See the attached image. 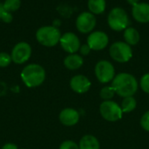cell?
Listing matches in <instances>:
<instances>
[{
    "label": "cell",
    "mask_w": 149,
    "mask_h": 149,
    "mask_svg": "<svg viewBox=\"0 0 149 149\" xmlns=\"http://www.w3.org/2000/svg\"><path fill=\"white\" fill-rule=\"evenodd\" d=\"M115 93L122 97H133L138 90V83L135 77L128 73H120L117 75L112 83Z\"/></svg>",
    "instance_id": "cell-1"
},
{
    "label": "cell",
    "mask_w": 149,
    "mask_h": 149,
    "mask_svg": "<svg viewBox=\"0 0 149 149\" xmlns=\"http://www.w3.org/2000/svg\"><path fill=\"white\" fill-rule=\"evenodd\" d=\"M21 79L28 88L38 87L45 79V70L39 64H29L23 68L21 72Z\"/></svg>",
    "instance_id": "cell-2"
},
{
    "label": "cell",
    "mask_w": 149,
    "mask_h": 149,
    "mask_svg": "<svg viewBox=\"0 0 149 149\" xmlns=\"http://www.w3.org/2000/svg\"><path fill=\"white\" fill-rule=\"evenodd\" d=\"M36 38L41 45L51 47L56 46L59 42L61 33L55 26H42L37 31Z\"/></svg>",
    "instance_id": "cell-3"
},
{
    "label": "cell",
    "mask_w": 149,
    "mask_h": 149,
    "mask_svg": "<svg viewBox=\"0 0 149 149\" xmlns=\"http://www.w3.org/2000/svg\"><path fill=\"white\" fill-rule=\"evenodd\" d=\"M107 22L111 29L119 32L127 28V25L129 24V18L124 9L116 7L109 12Z\"/></svg>",
    "instance_id": "cell-4"
},
{
    "label": "cell",
    "mask_w": 149,
    "mask_h": 149,
    "mask_svg": "<svg viewBox=\"0 0 149 149\" xmlns=\"http://www.w3.org/2000/svg\"><path fill=\"white\" fill-rule=\"evenodd\" d=\"M111 57L117 62L124 63L130 61L133 57V51L131 47L126 43L118 41L113 43L109 49Z\"/></svg>",
    "instance_id": "cell-5"
},
{
    "label": "cell",
    "mask_w": 149,
    "mask_h": 149,
    "mask_svg": "<svg viewBox=\"0 0 149 149\" xmlns=\"http://www.w3.org/2000/svg\"><path fill=\"white\" fill-rule=\"evenodd\" d=\"M100 112L103 119L110 122L120 120L123 115L121 107L117 103L112 100L104 101L103 103H101L100 106Z\"/></svg>",
    "instance_id": "cell-6"
},
{
    "label": "cell",
    "mask_w": 149,
    "mask_h": 149,
    "mask_svg": "<svg viewBox=\"0 0 149 149\" xmlns=\"http://www.w3.org/2000/svg\"><path fill=\"white\" fill-rule=\"evenodd\" d=\"M95 75L97 79L102 83H107L113 80L115 69L113 65L107 61H100L95 66Z\"/></svg>",
    "instance_id": "cell-7"
},
{
    "label": "cell",
    "mask_w": 149,
    "mask_h": 149,
    "mask_svg": "<svg viewBox=\"0 0 149 149\" xmlns=\"http://www.w3.org/2000/svg\"><path fill=\"white\" fill-rule=\"evenodd\" d=\"M31 55V47L26 42H19L14 46L11 51V60L16 64L26 62Z\"/></svg>",
    "instance_id": "cell-8"
},
{
    "label": "cell",
    "mask_w": 149,
    "mask_h": 149,
    "mask_svg": "<svg viewBox=\"0 0 149 149\" xmlns=\"http://www.w3.org/2000/svg\"><path fill=\"white\" fill-rule=\"evenodd\" d=\"M96 25V18L91 12L84 11L80 13L76 20L77 29L82 33H88L93 30Z\"/></svg>",
    "instance_id": "cell-9"
},
{
    "label": "cell",
    "mask_w": 149,
    "mask_h": 149,
    "mask_svg": "<svg viewBox=\"0 0 149 149\" xmlns=\"http://www.w3.org/2000/svg\"><path fill=\"white\" fill-rule=\"evenodd\" d=\"M59 43L61 47L69 54H75L80 48V41L73 32H65L60 38Z\"/></svg>",
    "instance_id": "cell-10"
},
{
    "label": "cell",
    "mask_w": 149,
    "mask_h": 149,
    "mask_svg": "<svg viewBox=\"0 0 149 149\" xmlns=\"http://www.w3.org/2000/svg\"><path fill=\"white\" fill-rule=\"evenodd\" d=\"M108 36L104 32H93L87 38V45L92 50L100 51L104 49L108 44Z\"/></svg>",
    "instance_id": "cell-11"
},
{
    "label": "cell",
    "mask_w": 149,
    "mask_h": 149,
    "mask_svg": "<svg viewBox=\"0 0 149 149\" xmlns=\"http://www.w3.org/2000/svg\"><path fill=\"white\" fill-rule=\"evenodd\" d=\"M70 87L74 92L79 94H84L90 90L91 82L86 76L83 75H77L71 79Z\"/></svg>",
    "instance_id": "cell-12"
},
{
    "label": "cell",
    "mask_w": 149,
    "mask_h": 149,
    "mask_svg": "<svg viewBox=\"0 0 149 149\" xmlns=\"http://www.w3.org/2000/svg\"><path fill=\"white\" fill-rule=\"evenodd\" d=\"M79 120V113L72 108H65L59 113V121L65 126H72Z\"/></svg>",
    "instance_id": "cell-13"
},
{
    "label": "cell",
    "mask_w": 149,
    "mask_h": 149,
    "mask_svg": "<svg viewBox=\"0 0 149 149\" xmlns=\"http://www.w3.org/2000/svg\"><path fill=\"white\" fill-rule=\"evenodd\" d=\"M132 14L134 18L140 23L149 22V4L138 3L133 6Z\"/></svg>",
    "instance_id": "cell-14"
},
{
    "label": "cell",
    "mask_w": 149,
    "mask_h": 149,
    "mask_svg": "<svg viewBox=\"0 0 149 149\" xmlns=\"http://www.w3.org/2000/svg\"><path fill=\"white\" fill-rule=\"evenodd\" d=\"M84 63L83 58L76 54H72L66 56L64 60V65L70 70H75L79 68Z\"/></svg>",
    "instance_id": "cell-15"
},
{
    "label": "cell",
    "mask_w": 149,
    "mask_h": 149,
    "mask_svg": "<svg viewBox=\"0 0 149 149\" xmlns=\"http://www.w3.org/2000/svg\"><path fill=\"white\" fill-rule=\"evenodd\" d=\"M79 149H100V145L96 137L91 134L83 136L79 141Z\"/></svg>",
    "instance_id": "cell-16"
},
{
    "label": "cell",
    "mask_w": 149,
    "mask_h": 149,
    "mask_svg": "<svg viewBox=\"0 0 149 149\" xmlns=\"http://www.w3.org/2000/svg\"><path fill=\"white\" fill-rule=\"evenodd\" d=\"M124 38L126 40V43H127L129 46L136 45L140 40V33L134 27H127L125 30L124 32Z\"/></svg>",
    "instance_id": "cell-17"
},
{
    "label": "cell",
    "mask_w": 149,
    "mask_h": 149,
    "mask_svg": "<svg viewBox=\"0 0 149 149\" xmlns=\"http://www.w3.org/2000/svg\"><path fill=\"white\" fill-rule=\"evenodd\" d=\"M88 9L93 14L103 13L106 10V0H88Z\"/></svg>",
    "instance_id": "cell-18"
},
{
    "label": "cell",
    "mask_w": 149,
    "mask_h": 149,
    "mask_svg": "<svg viewBox=\"0 0 149 149\" xmlns=\"http://www.w3.org/2000/svg\"><path fill=\"white\" fill-rule=\"evenodd\" d=\"M137 105V102L136 100L133 97H125L121 103V110L123 112V113H128L133 112Z\"/></svg>",
    "instance_id": "cell-19"
},
{
    "label": "cell",
    "mask_w": 149,
    "mask_h": 149,
    "mask_svg": "<svg viewBox=\"0 0 149 149\" xmlns=\"http://www.w3.org/2000/svg\"><path fill=\"white\" fill-rule=\"evenodd\" d=\"M114 94H115V90L112 86H106L102 88L100 92V96L104 101H109L114 97Z\"/></svg>",
    "instance_id": "cell-20"
},
{
    "label": "cell",
    "mask_w": 149,
    "mask_h": 149,
    "mask_svg": "<svg viewBox=\"0 0 149 149\" xmlns=\"http://www.w3.org/2000/svg\"><path fill=\"white\" fill-rule=\"evenodd\" d=\"M21 5V1L20 0H5L3 3V7L6 11L8 12H12L16 11L19 9Z\"/></svg>",
    "instance_id": "cell-21"
},
{
    "label": "cell",
    "mask_w": 149,
    "mask_h": 149,
    "mask_svg": "<svg viewBox=\"0 0 149 149\" xmlns=\"http://www.w3.org/2000/svg\"><path fill=\"white\" fill-rule=\"evenodd\" d=\"M12 61L10 54L2 52L0 53V68H5L8 67L10 62Z\"/></svg>",
    "instance_id": "cell-22"
},
{
    "label": "cell",
    "mask_w": 149,
    "mask_h": 149,
    "mask_svg": "<svg viewBox=\"0 0 149 149\" xmlns=\"http://www.w3.org/2000/svg\"><path fill=\"white\" fill-rule=\"evenodd\" d=\"M141 88L146 93L149 94V73L145 74L141 79Z\"/></svg>",
    "instance_id": "cell-23"
},
{
    "label": "cell",
    "mask_w": 149,
    "mask_h": 149,
    "mask_svg": "<svg viewBox=\"0 0 149 149\" xmlns=\"http://www.w3.org/2000/svg\"><path fill=\"white\" fill-rule=\"evenodd\" d=\"M59 149H79V147L72 141H65L61 143Z\"/></svg>",
    "instance_id": "cell-24"
},
{
    "label": "cell",
    "mask_w": 149,
    "mask_h": 149,
    "mask_svg": "<svg viewBox=\"0 0 149 149\" xmlns=\"http://www.w3.org/2000/svg\"><path fill=\"white\" fill-rule=\"evenodd\" d=\"M141 126L144 130L149 132V111L145 112L144 115L141 117Z\"/></svg>",
    "instance_id": "cell-25"
},
{
    "label": "cell",
    "mask_w": 149,
    "mask_h": 149,
    "mask_svg": "<svg viewBox=\"0 0 149 149\" xmlns=\"http://www.w3.org/2000/svg\"><path fill=\"white\" fill-rule=\"evenodd\" d=\"M12 19H13V17H12L11 13L8 12V11H5L1 18V20L3 21L4 23H10L12 21Z\"/></svg>",
    "instance_id": "cell-26"
},
{
    "label": "cell",
    "mask_w": 149,
    "mask_h": 149,
    "mask_svg": "<svg viewBox=\"0 0 149 149\" xmlns=\"http://www.w3.org/2000/svg\"><path fill=\"white\" fill-rule=\"evenodd\" d=\"M91 50L92 49L90 48V47L87 44H85L83 46H80V48H79V52H80V54L82 55H87V54H89V53H90Z\"/></svg>",
    "instance_id": "cell-27"
},
{
    "label": "cell",
    "mask_w": 149,
    "mask_h": 149,
    "mask_svg": "<svg viewBox=\"0 0 149 149\" xmlns=\"http://www.w3.org/2000/svg\"><path fill=\"white\" fill-rule=\"evenodd\" d=\"M2 149H18V148L13 143H6L2 147Z\"/></svg>",
    "instance_id": "cell-28"
},
{
    "label": "cell",
    "mask_w": 149,
    "mask_h": 149,
    "mask_svg": "<svg viewBox=\"0 0 149 149\" xmlns=\"http://www.w3.org/2000/svg\"><path fill=\"white\" fill-rule=\"evenodd\" d=\"M5 11H5V9H4V7H3V4L0 3V19H1L3 14Z\"/></svg>",
    "instance_id": "cell-29"
},
{
    "label": "cell",
    "mask_w": 149,
    "mask_h": 149,
    "mask_svg": "<svg viewBox=\"0 0 149 149\" xmlns=\"http://www.w3.org/2000/svg\"><path fill=\"white\" fill-rule=\"evenodd\" d=\"M130 4H132L133 6L134 5H135V4H137L138 3H139V0H127Z\"/></svg>",
    "instance_id": "cell-30"
},
{
    "label": "cell",
    "mask_w": 149,
    "mask_h": 149,
    "mask_svg": "<svg viewBox=\"0 0 149 149\" xmlns=\"http://www.w3.org/2000/svg\"><path fill=\"white\" fill-rule=\"evenodd\" d=\"M22 149H25V148H22Z\"/></svg>",
    "instance_id": "cell-31"
}]
</instances>
